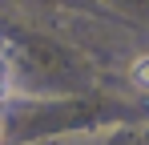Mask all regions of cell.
Returning a JSON list of instances; mask_svg holds the SVG:
<instances>
[{
  "label": "cell",
  "mask_w": 149,
  "mask_h": 145,
  "mask_svg": "<svg viewBox=\"0 0 149 145\" xmlns=\"http://www.w3.org/2000/svg\"><path fill=\"white\" fill-rule=\"evenodd\" d=\"M129 77H133V85H141V89H149V52L133 61V69H129Z\"/></svg>",
  "instance_id": "1"
},
{
  "label": "cell",
  "mask_w": 149,
  "mask_h": 145,
  "mask_svg": "<svg viewBox=\"0 0 149 145\" xmlns=\"http://www.w3.org/2000/svg\"><path fill=\"white\" fill-rule=\"evenodd\" d=\"M0 85H4V69H0Z\"/></svg>",
  "instance_id": "2"
}]
</instances>
